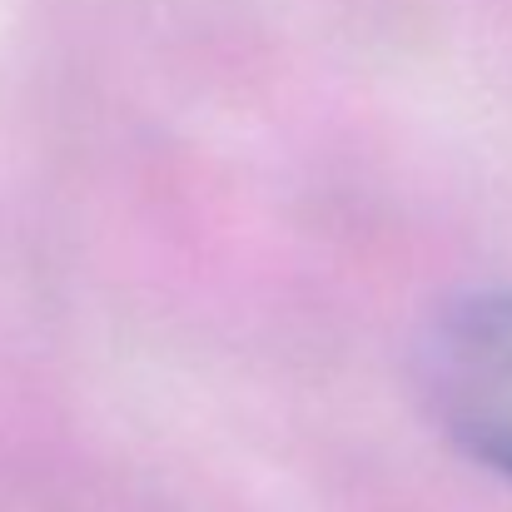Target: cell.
Wrapping results in <instances>:
<instances>
[{
	"label": "cell",
	"instance_id": "cell-1",
	"mask_svg": "<svg viewBox=\"0 0 512 512\" xmlns=\"http://www.w3.org/2000/svg\"><path fill=\"white\" fill-rule=\"evenodd\" d=\"M418 378L453 448L512 483V289L443 309L423 334Z\"/></svg>",
	"mask_w": 512,
	"mask_h": 512
}]
</instances>
